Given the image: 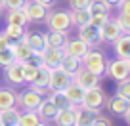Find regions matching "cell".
Wrapping results in <instances>:
<instances>
[{
    "instance_id": "ba28073f",
    "label": "cell",
    "mask_w": 130,
    "mask_h": 126,
    "mask_svg": "<svg viewBox=\"0 0 130 126\" xmlns=\"http://www.w3.org/2000/svg\"><path fill=\"white\" fill-rule=\"evenodd\" d=\"M73 82V77L69 73L57 69H50V82H48V90H63Z\"/></svg>"
},
{
    "instance_id": "44dd1931",
    "label": "cell",
    "mask_w": 130,
    "mask_h": 126,
    "mask_svg": "<svg viewBox=\"0 0 130 126\" xmlns=\"http://www.w3.org/2000/svg\"><path fill=\"white\" fill-rule=\"evenodd\" d=\"M19 109L15 107H8V109L0 111V126H17L19 122Z\"/></svg>"
},
{
    "instance_id": "f1b7e54d",
    "label": "cell",
    "mask_w": 130,
    "mask_h": 126,
    "mask_svg": "<svg viewBox=\"0 0 130 126\" xmlns=\"http://www.w3.org/2000/svg\"><path fill=\"white\" fill-rule=\"evenodd\" d=\"M25 33H27V29H25V27H21V25H12V23H8V27L4 29L6 38H8V40L12 42V44H13V42L23 40Z\"/></svg>"
},
{
    "instance_id": "7dc6e473",
    "label": "cell",
    "mask_w": 130,
    "mask_h": 126,
    "mask_svg": "<svg viewBox=\"0 0 130 126\" xmlns=\"http://www.w3.org/2000/svg\"><path fill=\"white\" fill-rule=\"evenodd\" d=\"M0 10H2V6H0Z\"/></svg>"
},
{
    "instance_id": "d6a6232c",
    "label": "cell",
    "mask_w": 130,
    "mask_h": 126,
    "mask_svg": "<svg viewBox=\"0 0 130 126\" xmlns=\"http://www.w3.org/2000/svg\"><path fill=\"white\" fill-rule=\"evenodd\" d=\"M90 15H98V13H111V6L105 4L103 0H92L88 6Z\"/></svg>"
},
{
    "instance_id": "5b68a950",
    "label": "cell",
    "mask_w": 130,
    "mask_h": 126,
    "mask_svg": "<svg viewBox=\"0 0 130 126\" xmlns=\"http://www.w3.org/2000/svg\"><path fill=\"white\" fill-rule=\"evenodd\" d=\"M105 73L109 75L113 80H117V82H121V80H124V78L130 77L128 63H126V59H122V57H117V59H107Z\"/></svg>"
},
{
    "instance_id": "5bb4252c",
    "label": "cell",
    "mask_w": 130,
    "mask_h": 126,
    "mask_svg": "<svg viewBox=\"0 0 130 126\" xmlns=\"http://www.w3.org/2000/svg\"><path fill=\"white\" fill-rule=\"evenodd\" d=\"M88 50H90V46L84 40H80L78 37L77 38H67V42L63 46V52L69 53V56H75V57H82Z\"/></svg>"
},
{
    "instance_id": "bcb514c9",
    "label": "cell",
    "mask_w": 130,
    "mask_h": 126,
    "mask_svg": "<svg viewBox=\"0 0 130 126\" xmlns=\"http://www.w3.org/2000/svg\"><path fill=\"white\" fill-rule=\"evenodd\" d=\"M126 63H128V69H130V57H128V59H126Z\"/></svg>"
},
{
    "instance_id": "ee69618b",
    "label": "cell",
    "mask_w": 130,
    "mask_h": 126,
    "mask_svg": "<svg viewBox=\"0 0 130 126\" xmlns=\"http://www.w3.org/2000/svg\"><path fill=\"white\" fill-rule=\"evenodd\" d=\"M122 118H124V120H126V124H130V107H128V109H126V113L122 115Z\"/></svg>"
},
{
    "instance_id": "d6986e66",
    "label": "cell",
    "mask_w": 130,
    "mask_h": 126,
    "mask_svg": "<svg viewBox=\"0 0 130 126\" xmlns=\"http://www.w3.org/2000/svg\"><path fill=\"white\" fill-rule=\"evenodd\" d=\"M113 44H115V52H117V57L128 59V57H130V33H121Z\"/></svg>"
},
{
    "instance_id": "f546056e",
    "label": "cell",
    "mask_w": 130,
    "mask_h": 126,
    "mask_svg": "<svg viewBox=\"0 0 130 126\" xmlns=\"http://www.w3.org/2000/svg\"><path fill=\"white\" fill-rule=\"evenodd\" d=\"M48 94H50V96H48L50 101L57 107V111H59V109H65V107H69V105H73V103L69 101V98L65 96L63 90H50Z\"/></svg>"
},
{
    "instance_id": "e575fe53",
    "label": "cell",
    "mask_w": 130,
    "mask_h": 126,
    "mask_svg": "<svg viewBox=\"0 0 130 126\" xmlns=\"http://www.w3.org/2000/svg\"><path fill=\"white\" fill-rule=\"evenodd\" d=\"M117 94L121 96V98H124L126 101H130V77L119 82V86H117Z\"/></svg>"
},
{
    "instance_id": "ac0fdd59",
    "label": "cell",
    "mask_w": 130,
    "mask_h": 126,
    "mask_svg": "<svg viewBox=\"0 0 130 126\" xmlns=\"http://www.w3.org/2000/svg\"><path fill=\"white\" fill-rule=\"evenodd\" d=\"M37 113L44 122H54V118H56V115H57V107L50 101V98L44 96L42 101H40V105H38V109H37Z\"/></svg>"
},
{
    "instance_id": "cb8c5ba5",
    "label": "cell",
    "mask_w": 130,
    "mask_h": 126,
    "mask_svg": "<svg viewBox=\"0 0 130 126\" xmlns=\"http://www.w3.org/2000/svg\"><path fill=\"white\" fill-rule=\"evenodd\" d=\"M6 21H8V23H12V25H21V27H27V25L31 23L23 8H13V10H8Z\"/></svg>"
},
{
    "instance_id": "60d3db41",
    "label": "cell",
    "mask_w": 130,
    "mask_h": 126,
    "mask_svg": "<svg viewBox=\"0 0 130 126\" xmlns=\"http://www.w3.org/2000/svg\"><path fill=\"white\" fill-rule=\"evenodd\" d=\"M29 61H31L32 65H37V67H44V56H42V53H32Z\"/></svg>"
},
{
    "instance_id": "484cf974",
    "label": "cell",
    "mask_w": 130,
    "mask_h": 126,
    "mask_svg": "<svg viewBox=\"0 0 130 126\" xmlns=\"http://www.w3.org/2000/svg\"><path fill=\"white\" fill-rule=\"evenodd\" d=\"M40 124H46V122L38 117L37 111H23L19 115V122H17V126H40Z\"/></svg>"
},
{
    "instance_id": "603a6c76",
    "label": "cell",
    "mask_w": 130,
    "mask_h": 126,
    "mask_svg": "<svg viewBox=\"0 0 130 126\" xmlns=\"http://www.w3.org/2000/svg\"><path fill=\"white\" fill-rule=\"evenodd\" d=\"M63 92H65V96L69 98V101L73 103V105H80L82 98H84V88H82V86H78L77 82L73 80L67 88H63Z\"/></svg>"
},
{
    "instance_id": "8d00e7d4",
    "label": "cell",
    "mask_w": 130,
    "mask_h": 126,
    "mask_svg": "<svg viewBox=\"0 0 130 126\" xmlns=\"http://www.w3.org/2000/svg\"><path fill=\"white\" fill-rule=\"evenodd\" d=\"M25 0H0L2 10H13V8H23Z\"/></svg>"
},
{
    "instance_id": "7c38bea8",
    "label": "cell",
    "mask_w": 130,
    "mask_h": 126,
    "mask_svg": "<svg viewBox=\"0 0 130 126\" xmlns=\"http://www.w3.org/2000/svg\"><path fill=\"white\" fill-rule=\"evenodd\" d=\"M103 107H107V111H109L111 115H115V117H122V115L126 113V109L130 107V101H126L119 94H115V96H111V98L105 99V105Z\"/></svg>"
},
{
    "instance_id": "f6af8a7d",
    "label": "cell",
    "mask_w": 130,
    "mask_h": 126,
    "mask_svg": "<svg viewBox=\"0 0 130 126\" xmlns=\"http://www.w3.org/2000/svg\"><path fill=\"white\" fill-rule=\"evenodd\" d=\"M37 2H40V4L48 6V8H50V6H52V4H54V0H37Z\"/></svg>"
},
{
    "instance_id": "9c48e42d",
    "label": "cell",
    "mask_w": 130,
    "mask_h": 126,
    "mask_svg": "<svg viewBox=\"0 0 130 126\" xmlns=\"http://www.w3.org/2000/svg\"><path fill=\"white\" fill-rule=\"evenodd\" d=\"M121 33H122V29H121V25H119V21L109 17V19L100 27V40L102 42H115Z\"/></svg>"
},
{
    "instance_id": "83f0119b",
    "label": "cell",
    "mask_w": 130,
    "mask_h": 126,
    "mask_svg": "<svg viewBox=\"0 0 130 126\" xmlns=\"http://www.w3.org/2000/svg\"><path fill=\"white\" fill-rule=\"evenodd\" d=\"M69 15H71V25H75V27H82V25L92 23V15H90L88 8L86 10H73V12H69Z\"/></svg>"
},
{
    "instance_id": "8fae6325",
    "label": "cell",
    "mask_w": 130,
    "mask_h": 126,
    "mask_svg": "<svg viewBox=\"0 0 130 126\" xmlns=\"http://www.w3.org/2000/svg\"><path fill=\"white\" fill-rule=\"evenodd\" d=\"M78 38L84 40L90 48L98 46L100 42H102V40H100V27H96V25H92V23L78 27Z\"/></svg>"
},
{
    "instance_id": "277c9868",
    "label": "cell",
    "mask_w": 130,
    "mask_h": 126,
    "mask_svg": "<svg viewBox=\"0 0 130 126\" xmlns=\"http://www.w3.org/2000/svg\"><path fill=\"white\" fill-rule=\"evenodd\" d=\"M105 99H107L105 92H103L100 86H94V88L84 90V98H82L80 105H82V107H90V109L100 111L103 105H105Z\"/></svg>"
},
{
    "instance_id": "74e56055",
    "label": "cell",
    "mask_w": 130,
    "mask_h": 126,
    "mask_svg": "<svg viewBox=\"0 0 130 126\" xmlns=\"http://www.w3.org/2000/svg\"><path fill=\"white\" fill-rule=\"evenodd\" d=\"M90 126H111V118L105 117V115L98 113L96 117H94V120H92V124H90Z\"/></svg>"
},
{
    "instance_id": "6da1fadb",
    "label": "cell",
    "mask_w": 130,
    "mask_h": 126,
    "mask_svg": "<svg viewBox=\"0 0 130 126\" xmlns=\"http://www.w3.org/2000/svg\"><path fill=\"white\" fill-rule=\"evenodd\" d=\"M80 63H82V67H86L88 71H92V73L100 75V77H103V75H105V69H107V57L103 56L102 52L88 50V52H86L84 56L80 57Z\"/></svg>"
},
{
    "instance_id": "30bf717a",
    "label": "cell",
    "mask_w": 130,
    "mask_h": 126,
    "mask_svg": "<svg viewBox=\"0 0 130 126\" xmlns=\"http://www.w3.org/2000/svg\"><path fill=\"white\" fill-rule=\"evenodd\" d=\"M48 82H50V69L40 67L37 73V77L29 82V88H32L35 92H38L40 96H48Z\"/></svg>"
},
{
    "instance_id": "2e32d148",
    "label": "cell",
    "mask_w": 130,
    "mask_h": 126,
    "mask_svg": "<svg viewBox=\"0 0 130 126\" xmlns=\"http://www.w3.org/2000/svg\"><path fill=\"white\" fill-rule=\"evenodd\" d=\"M23 40L27 42V46L32 50L35 53H42L48 46H46V37L44 33H25Z\"/></svg>"
},
{
    "instance_id": "4316f807",
    "label": "cell",
    "mask_w": 130,
    "mask_h": 126,
    "mask_svg": "<svg viewBox=\"0 0 130 126\" xmlns=\"http://www.w3.org/2000/svg\"><path fill=\"white\" fill-rule=\"evenodd\" d=\"M12 48H13V53H15V61H29V59H31V56L35 53V52L27 46V42H25V40L13 42Z\"/></svg>"
},
{
    "instance_id": "7a4b0ae2",
    "label": "cell",
    "mask_w": 130,
    "mask_h": 126,
    "mask_svg": "<svg viewBox=\"0 0 130 126\" xmlns=\"http://www.w3.org/2000/svg\"><path fill=\"white\" fill-rule=\"evenodd\" d=\"M44 21L50 31H63V33H67L71 29V15L65 10H48V15H46Z\"/></svg>"
},
{
    "instance_id": "ffe728a7",
    "label": "cell",
    "mask_w": 130,
    "mask_h": 126,
    "mask_svg": "<svg viewBox=\"0 0 130 126\" xmlns=\"http://www.w3.org/2000/svg\"><path fill=\"white\" fill-rule=\"evenodd\" d=\"M98 113H100V111H96V109L77 105V120H75V126H90Z\"/></svg>"
},
{
    "instance_id": "836d02e7",
    "label": "cell",
    "mask_w": 130,
    "mask_h": 126,
    "mask_svg": "<svg viewBox=\"0 0 130 126\" xmlns=\"http://www.w3.org/2000/svg\"><path fill=\"white\" fill-rule=\"evenodd\" d=\"M13 61H15V53H13L12 44H10L8 48L0 50V67H6V65H10V63H13Z\"/></svg>"
},
{
    "instance_id": "52a82bcc",
    "label": "cell",
    "mask_w": 130,
    "mask_h": 126,
    "mask_svg": "<svg viewBox=\"0 0 130 126\" xmlns=\"http://www.w3.org/2000/svg\"><path fill=\"white\" fill-rule=\"evenodd\" d=\"M73 80L78 86H82L84 90H88V88H94V86H100V75L92 73V71H88L86 67L80 65V69L73 75Z\"/></svg>"
},
{
    "instance_id": "e0dca14e",
    "label": "cell",
    "mask_w": 130,
    "mask_h": 126,
    "mask_svg": "<svg viewBox=\"0 0 130 126\" xmlns=\"http://www.w3.org/2000/svg\"><path fill=\"white\" fill-rule=\"evenodd\" d=\"M75 120H77V105H69L65 109H59L54 118V122L59 126H75Z\"/></svg>"
},
{
    "instance_id": "7402d4cb",
    "label": "cell",
    "mask_w": 130,
    "mask_h": 126,
    "mask_svg": "<svg viewBox=\"0 0 130 126\" xmlns=\"http://www.w3.org/2000/svg\"><path fill=\"white\" fill-rule=\"evenodd\" d=\"M44 37L48 48H63L67 42V33H63V31H48V33H44Z\"/></svg>"
},
{
    "instance_id": "d4e9b609",
    "label": "cell",
    "mask_w": 130,
    "mask_h": 126,
    "mask_svg": "<svg viewBox=\"0 0 130 126\" xmlns=\"http://www.w3.org/2000/svg\"><path fill=\"white\" fill-rule=\"evenodd\" d=\"M80 65H82V63H80V57H75V56L65 53L63 59H61V63H59V69L65 71V73H69L71 77H73V75L80 69Z\"/></svg>"
},
{
    "instance_id": "7bdbcfd3",
    "label": "cell",
    "mask_w": 130,
    "mask_h": 126,
    "mask_svg": "<svg viewBox=\"0 0 130 126\" xmlns=\"http://www.w3.org/2000/svg\"><path fill=\"white\" fill-rule=\"evenodd\" d=\"M103 2H105V4H109L111 8H119V4H121L122 0H103Z\"/></svg>"
},
{
    "instance_id": "8992f818",
    "label": "cell",
    "mask_w": 130,
    "mask_h": 126,
    "mask_svg": "<svg viewBox=\"0 0 130 126\" xmlns=\"http://www.w3.org/2000/svg\"><path fill=\"white\" fill-rule=\"evenodd\" d=\"M23 10L27 13L29 21H44L46 15H48V6L40 4L37 0H25Z\"/></svg>"
},
{
    "instance_id": "d590c367",
    "label": "cell",
    "mask_w": 130,
    "mask_h": 126,
    "mask_svg": "<svg viewBox=\"0 0 130 126\" xmlns=\"http://www.w3.org/2000/svg\"><path fill=\"white\" fill-rule=\"evenodd\" d=\"M117 21H119V25H121L122 33H130V13H126V12H119Z\"/></svg>"
},
{
    "instance_id": "1f68e13d",
    "label": "cell",
    "mask_w": 130,
    "mask_h": 126,
    "mask_svg": "<svg viewBox=\"0 0 130 126\" xmlns=\"http://www.w3.org/2000/svg\"><path fill=\"white\" fill-rule=\"evenodd\" d=\"M38 69H40V67L32 65L31 61H21V75H23V80H25V84H29V82H31L32 78L37 77Z\"/></svg>"
},
{
    "instance_id": "9a60e30c",
    "label": "cell",
    "mask_w": 130,
    "mask_h": 126,
    "mask_svg": "<svg viewBox=\"0 0 130 126\" xmlns=\"http://www.w3.org/2000/svg\"><path fill=\"white\" fill-rule=\"evenodd\" d=\"M42 56H44V67L46 69H57L61 59H63V56H65V52H63V48H46L42 52Z\"/></svg>"
},
{
    "instance_id": "ab89813d",
    "label": "cell",
    "mask_w": 130,
    "mask_h": 126,
    "mask_svg": "<svg viewBox=\"0 0 130 126\" xmlns=\"http://www.w3.org/2000/svg\"><path fill=\"white\" fill-rule=\"evenodd\" d=\"M111 13H98V15H92V25H96V27H102L103 23H105L107 19H109Z\"/></svg>"
},
{
    "instance_id": "4dcf8cb0",
    "label": "cell",
    "mask_w": 130,
    "mask_h": 126,
    "mask_svg": "<svg viewBox=\"0 0 130 126\" xmlns=\"http://www.w3.org/2000/svg\"><path fill=\"white\" fill-rule=\"evenodd\" d=\"M15 107V92L12 88H0V111Z\"/></svg>"
},
{
    "instance_id": "4fadbf2b",
    "label": "cell",
    "mask_w": 130,
    "mask_h": 126,
    "mask_svg": "<svg viewBox=\"0 0 130 126\" xmlns=\"http://www.w3.org/2000/svg\"><path fill=\"white\" fill-rule=\"evenodd\" d=\"M2 69H4V78L10 82V84H13V86L25 84L23 75H21V61H13V63L2 67Z\"/></svg>"
},
{
    "instance_id": "b9f144b4",
    "label": "cell",
    "mask_w": 130,
    "mask_h": 126,
    "mask_svg": "<svg viewBox=\"0 0 130 126\" xmlns=\"http://www.w3.org/2000/svg\"><path fill=\"white\" fill-rule=\"evenodd\" d=\"M119 12H126V13H130V0H122L121 4H119Z\"/></svg>"
},
{
    "instance_id": "f35d334b",
    "label": "cell",
    "mask_w": 130,
    "mask_h": 126,
    "mask_svg": "<svg viewBox=\"0 0 130 126\" xmlns=\"http://www.w3.org/2000/svg\"><path fill=\"white\" fill-rule=\"evenodd\" d=\"M90 2L92 0H69L71 10H86L90 6Z\"/></svg>"
},
{
    "instance_id": "3957f363",
    "label": "cell",
    "mask_w": 130,
    "mask_h": 126,
    "mask_svg": "<svg viewBox=\"0 0 130 126\" xmlns=\"http://www.w3.org/2000/svg\"><path fill=\"white\" fill-rule=\"evenodd\" d=\"M42 98L38 92H35L32 88H25L23 92L15 94V105L19 107L21 111H37L38 105H40Z\"/></svg>"
}]
</instances>
